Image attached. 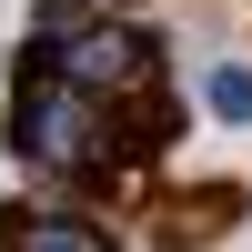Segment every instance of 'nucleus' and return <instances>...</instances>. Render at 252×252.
I'll return each instance as SVG.
<instances>
[{
	"label": "nucleus",
	"instance_id": "1",
	"mask_svg": "<svg viewBox=\"0 0 252 252\" xmlns=\"http://www.w3.org/2000/svg\"><path fill=\"white\" fill-rule=\"evenodd\" d=\"M31 40H40L91 101H111V111L172 101V51H161V31H141V20H101V10H91L81 31H31Z\"/></svg>",
	"mask_w": 252,
	"mask_h": 252
},
{
	"label": "nucleus",
	"instance_id": "2",
	"mask_svg": "<svg viewBox=\"0 0 252 252\" xmlns=\"http://www.w3.org/2000/svg\"><path fill=\"white\" fill-rule=\"evenodd\" d=\"M10 252H111L91 212H61V202H20L10 212Z\"/></svg>",
	"mask_w": 252,
	"mask_h": 252
},
{
	"label": "nucleus",
	"instance_id": "5",
	"mask_svg": "<svg viewBox=\"0 0 252 252\" xmlns=\"http://www.w3.org/2000/svg\"><path fill=\"white\" fill-rule=\"evenodd\" d=\"M111 10H141V0H111Z\"/></svg>",
	"mask_w": 252,
	"mask_h": 252
},
{
	"label": "nucleus",
	"instance_id": "4",
	"mask_svg": "<svg viewBox=\"0 0 252 252\" xmlns=\"http://www.w3.org/2000/svg\"><path fill=\"white\" fill-rule=\"evenodd\" d=\"M81 10H91V0H31V31H71Z\"/></svg>",
	"mask_w": 252,
	"mask_h": 252
},
{
	"label": "nucleus",
	"instance_id": "3",
	"mask_svg": "<svg viewBox=\"0 0 252 252\" xmlns=\"http://www.w3.org/2000/svg\"><path fill=\"white\" fill-rule=\"evenodd\" d=\"M202 111H212L222 131H252V61H212V71H202Z\"/></svg>",
	"mask_w": 252,
	"mask_h": 252
}]
</instances>
